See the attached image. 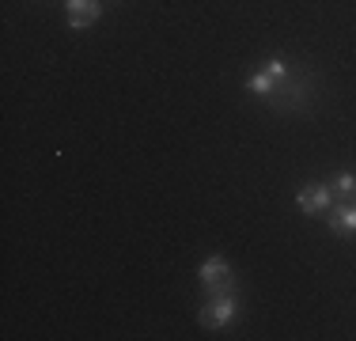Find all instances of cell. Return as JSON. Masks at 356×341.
<instances>
[{"mask_svg": "<svg viewBox=\"0 0 356 341\" xmlns=\"http://www.w3.org/2000/svg\"><path fill=\"white\" fill-rule=\"evenodd\" d=\"M330 190H334V201H356V170H337L330 178Z\"/></svg>", "mask_w": 356, "mask_h": 341, "instance_id": "cell-8", "label": "cell"}, {"mask_svg": "<svg viewBox=\"0 0 356 341\" xmlns=\"http://www.w3.org/2000/svg\"><path fill=\"white\" fill-rule=\"evenodd\" d=\"M227 273H235V269H232V262H227L224 254H209V258L197 266V280H201V285H213V280L227 277Z\"/></svg>", "mask_w": 356, "mask_h": 341, "instance_id": "cell-6", "label": "cell"}, {"mask_svg": "<svg viewBox=\"0 0 356 341\" xmlns=\"http://www.w3.org/2000/svg\"><path fill=\"white\" fill-rule=\"evenodd\" d=\"M326 224L337 239L356 235V201H334V209L326 212Z\"/></svg>", "mask_w": 356, "mask_h": 341, "instance_id": "cell-5", "label": "cell"}, {"mask_svg": "<svg viewBox=\"0 0 356 341\" xmlns=\"http://www.w3.org/2000/svg\"><path fill=\"white\" fill-rule=\"evenodd\" d=\"M243 315V303H239V292L235 296H216V300H201V311H197V322L205 330H224L227 322H235Z\"/></svg>", "mask_w": 356, "mask_h": 341, "instance_id": "cell-2", "label": "cell"}, {"mask_svg": "<svg viewBox=\"0 0 356 341\" xmlns=\"http://www.w3.org/2000/svg\"><path fill=\"white\" fill-rule=\"evenodd\" d=\"M277 84H281V80H277L273 72H266V68H258V72L247 76V91H250L254 99H269L277 91Z\"/></svg>", "mask_w": 356, "mask_h": 341, "instance_id": "cell-7", "label": "cell"}, {"mask_svg": "<svg viewBox=\"0 0 356 341\" xmlns=\"http://www.w3.org/2000/svg\"><path fill=\"white\" fill-rule=\"evenodd\" d=\"M239 292V277L227 273V277L213 280V285H201V300H216V296H235Z\"/></svg>", "mask_w": 356, "mask_h": 341, "instance_id": "cell-9", "label": "cell"}, {"mask_svg": "<svg viewBox=\"0 0 356 341\" xmlns=\"http://www.w3.org/2000/svg\"><path fill=\"white\" fill-rule=\"evenodd\" d=\"M65 12H69V31H88L103 15V0H65Z\"/></svg>", "mask_w": 356, "mask_h": 341, "instance_id": "cell-4", "label": "cell"}, {"mask_svg": "<svg viewBox=\"0 0 356 341\" xmlns=\"http://www.w3.org/2000/svg\"><path fill=\"white\" fill-rule=\"evenodd\" d=\"M296 205L303 216H326L334 209V190H330V182H311L296 193Z\"/></svg>", "mask_w": 356, "mask_h": 341, "instance_id": "cell-3", "label": "cell"}, {"mask_svg": "<svg viewBox=\"0 0 356 341\" xmlns=\"http://www.w3.org/2000/svg\"><path fill=\"white\" fill-rule=\"evenodd\" d=\"M311 95H315V72H307L303 65H296L292 76L277 84V91L266 99V106L273 110V114H303Z\"/></svg>", "mask_w": 356, "mask_h": 341, "instance_id": "cell-1", "label": "cell"}]
</instances>
